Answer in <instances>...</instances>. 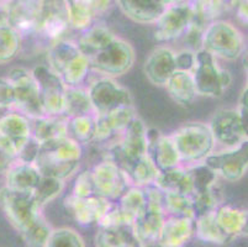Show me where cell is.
Returning <instances> with one entry per match:
<instances>
[{"mask_svg": "<svg viewBox=\"0 0 248 247\" xmlns=\"http://www.w3.org/2000/svg\"><path fill=\"white\" fill-rule=\"evenodd\" d=\"M82 155L79 144L71 137H63L40 145L33 165L41 176L66 181L78 171Z\"/></svg>", "mask_w": 248, "mask_h": 247, "instance_id": "6da1fadb", "label": "cell"}, {"mask_svg": "<svg viewBox=\"0 0 248 247\" xmlns=\"http://www.w3.org/2000/svg\"><path fill=\"white\" fill-rule=\"evenodd\" d=\"M173 144L178 151L180 162L197 163L204 162L215 148V140L210 128L205 122H186L170 135Z\"/></svg>", "mask_w": 248, "mask_h": 247, "instance_id": "7a4b0ae2", "label": "cell"}, {"mask_svg": "<svg viewBox=\"0 0 248 247\" xmlns=\"http://www.w3.org/2000/svg\"><path fill=\"white\" fill-rule=\"evenodd\" d=\"M202 49L215 58L236 61L245 51L243 33L232 22L216 20L209 24L202 38Z\"/></svg>", "mask_w": 248, "mask_h": 247, "instance_id": "3957f363", "label": "cell"}, {"mask_svg": "<svg viewBox=\"0 0 248 247\" xmlns=\"http://www.w3.org/2000/svg\"><path fill=\"white\" fill-rule=\"evenodd\" d=\"M105 160L112 161L121 171L147 155V128L140 117H135L130 125L110 145Z\"/></svg>", "mask_w": 248, "mask_h": 247, "instance_id": "277c9868", "label": "cell"}, {"mask_svg": "<svg viewBox=\"0 0 248 247\" xmlns=\"http://www.w3.org/2000/svg\"><path fill=\"white\" fill-rule=\"evenodd\" d=\"M190 73L197 94L202 97L218 98L232 83L231 73L218 67L216 58L202 49L195 52V65Z\"/></svg>", "mask_w": 248, "mask_h": 247, "instance_id": "5b68a950", "label": "cell"}, {"mask_svg": "<svg viewBox=\"0 0 248 247\" xmlns=\"http://www.w3.org/2000/svg\"><path fill=\"white\" fill-rule=\"evenodd\" d=\"M88 62L92 71L114 79L131 69L135 63V49L130 42L116 36L111 44L89 58Z\"/></svg>", "mask_w": 248, "mask_h": 247, "instance_id": "8992f818", "label": "cell"}, {"mask_svg": "<svg viewBox=\"0 0 248 247\" xmlns=\"http://www.w3.org/2000/svg\"><path fill=\"white\" fill-rule=\"evenodd\" d=\"M146 193L145 212L132 224L135 235L141 241L142 247L146 245L158 242L162 226L166 220L167 214L164 210V194L155 185L143 188Z\"/></svg>", "mask_w": 248, "mask_h": 247, "instance_id": "52a82bcc", "label": "cell"}, {"mask_svg": "<svg viewBox=\"0 0 248 247\" xmlns=\"http://www.w3.org/2000/svg\"><path fill=\"white\" fill-rule=\"evenodd\" d=\"M0 208L9 223L20 234L42 214V209L36 203L32 193L16 192L5 185L0 188Z\"/></svg>", "mask_w": 248, "mask_h": 247, "instance_id": "ba28073f", "label": "cell"}, {"mask_svg": "<svg viewBox=\"0 0 248 247\" xmlns=\"http://www.w3.org/2000/svg\"><path fill=\"white\" fill-rule=\"evenodd\" d=\"M6 78L14 88V109H16V112L29 119L45 116L37 83L31 71L24 67H15L9 71Z\"/></svg>", "mask_w": 248, "mask_h": 247, "instance_id": "9c48e42d", "label": "cell"}, {"mask_svg": "<svg viewBox=\"0 0 248 247\" xmlns=\"http://www.w3.org/2000/svg\"><path fill=\"white\" fill-rule=\"evenodd\" d=\"M88 94L95 115L134 106L131 93L112 78L101 77L96 79L89 85Z\"/></svg>", "mask_w": 248, "mask_h": 247, "instance_id": "30bf717a", "label": "cell"}, {"mask_svg": "<svg viewBox=\"0 0 248 247\" xmlns=\"http://www.w3.org/2000/svg\"><path fill=\"white\" fill-rule=\"evenodd\" d=\"M31 73L37 83L44 114L47 116L63 115L64 93H66L67 87L62 79L55 72H52L47 66L44 65L36 66Z\"/></svg>", "mask_w": 248, "mask_h": 247, "instance_id": "8fae6325", "label": "cell"}, {"mask_svg": "<svg viewBox=\"0 0 248 247\" xmlns=\"http://www.w3.org/2000/svg\"><path fill=\"white\" fill-rule=\"evenodd\" d=\"M207 125L215 144L217 142L225 148H234L247 142V128L243 125L237 109H220Z\"/></svg>", "mask_w": 248, "mask_h": 247, "instance_id": "7c38bea8", "label": "cell"}, {"mask_svg": "<svg viewBox=\"0 0 248 247\" xmlns=\"http://www.w3.org/2000/svg\"><path fill=\"white\" fill-rule=\"evenodd\" d=\"M202 163L227 182H237L245 177L248 168V144L213 152Z\"/></svg>", "mask_w": 248, "mask_h": 247, "instance_id": "4fadbf2b", "label": "cell"}, {"mask_svg": "<svg viewBox=\"0 0 248 247\" xmlns=\"http://www.w3.org/2000/svg\"><path fill=\"white\" fill-rule=\"evenodd\" d=\"M193 19L191 3H169L155 22V38L158 42H172L184 35Z\"/></svg>", "mask_w": 248, "mask_h": 247, "instance_id": "5bb4252c", "label": "cell"}, {"mask_svg": "<svg viewBox=\"0 0 248 247\" xmlns=\"http://www.w3.org/2000/svg\"><path fill=\"white\" fill-rule=\"evenodd\" d=\"M31 139L30 120L17 112L5 113L0 117V148L17 160Z\"/></svg>", "mask_w": 248, "mask_h": 247, "instance_id": "9a60e30c", "label": "cell"}, {"mask_svg": "<svg viewBox=\"0 0 248 247\" xmlns=\"http://www.w3.org/2000/svg\"><path fill=\"white\" fill-rule=\"evenodd\" d=\"M95 184V196L107 200H119L131 187L126 174L112 161L104 160L92 169Z\"/></svg>", "mask_w": 248, "mask_h": 247, "instance_id": "2e32d148", "label": "cell"}, {"mask_svg": "<svg viewBox=\"0 0 248 247\" xmlns=\"http://www.w3.org/2000/svg\"><path fill=\"white\" fill-rule=\"evenodd\" d=\"M68 15H67L66 1H42L41 16L38 24L37 33L46 40L51 41V45L57 41L64 40L63 36L68 33ZM49 45V46H51Z\"/></svg>", "mask_w": 248, "mask_h": 247, "instance_id": "e0dca14e", "label": "cell"}, {"mask_svg": "<svg viewBox=\"0 0 248 247\" xmlns=\"http://www.w3.org/2000/svg\"><path fill=\"white\" fill-rule=\"evenodd\" d=\"M42 1H4L6 21L21 37L37 33Z\"/></svg>", "mask_w": 248, "mask_h": 247, "instance_id": "ac0fdd59", "label": "cell"}, {"mask_svg": "<svg viewBox=\"0 0 248 247\" xmlns=\"http://www.w3.org/2000/svg\"><path fill=\"white\" fill-rule=\"evenodd\" d=\"M147 157L158 173L180 167V157L170 136L155 129H147Z\"/></svg>", "mask_w": 248, "mask_h": 247, "instance_id": "d6986e66", "label": "cell"}, {"mask_svg": "<svg viewBox=\"0 0 248 247\" xmlns=\"http://www.w3.org/2000/svg\"><path fill=\"white\" fill-rule=\"evenodd\" d=\"M63 204L67 212L74 217V220L83 226L99 224L101 217L112 205L111 201L98 196L89 197V198H78L73 194L66 197Z\"/></svg>", "mask_w": 248, "mask_h": 247, "instance_id": "ffe728a7", "label": "cell"}, {"mask_svg": "<svg viewBox=\"0 0 248 247\" xmlns=\"http://www.w3.org/2000/svg\"><path fill=\"white\" fill-rule=\"evenodd\" d=\"M136 116L134 106L116 109L105 114L95 115L94 142L104 144V142L117 139Z\"/></svg>", "mask_w": 248, "mask_h": 247, "instance_id": "44dd1931", "label": "cell"}, {"mask_svg": "<svg viewBox=\"0 0 248 247\" xmlns=\"http://www.w3.org/2000/svg\"><path fill=\"white\" fill-rule=\"evenodd\" d=\"M175 71V52L167 46L153 49L143 65L146 78L157 87H164Z\"/></svg>", "mask_w": 248, "mask_h": 247, "instance_id": "7402d4cb", "label": "cell"}, {"mask_svg": "<svg viewBox=\"0 0 248 247\" xmlns=\"http://www.w3.org/2000/svg\"><path fill=\"white\" fill-rule=\"evenodd\" d=\"M170 1L163 0H119L117 5L124 15L142 25L155 24Z\"/></svg>", "mask_w": 248, "mask_h": 247, "instance_id": "603a6c76", "label": "cell"}, {"mask_svg": "<svg viewBox=\"0 0 248 247\" xmlns=\"http://www.w3.org/2000/svg\"><path fill=\"white\" fill-rule=\"evenodd\" d=\"M29 120H30L31 139L38 145L68 137V119L63 115L60 116L45 115Z\"/></svg>", "mask_w": 248, "mask_h": 247, "instance_id": "cb8c5ba5", "label": "cell"}, {"mask_svg": "<svg viewBox=\"0 0 248 247\" xmlns=\"http://www.w3.org/2000/svg\"><path fill=\"white\" fill-rule=\"evenodd\" d=\"M195 230V220L186 217L167 216L159 234L162 247H183L190 240Z\"/></svg>", "mask_w": 248, "mask_h": 247, "instance_id": "d4e9b609", "label": "cell"}, {"mask_svg": "<svg viewBox=\"0 0 248 247\" xmlns=\"http://www.w3.org/2000/svg\"><path fill=\"white\" fill-rule=\"evenodd\" d=\"M41 177L33 163L16 160L5 173V187L22 193H32Z\"/></svg>", "mask_w": 248, "mask_h": 247, "instance_id": "484cf974", "label": "cell"}, {"mask_svg": "<svg viewBox=\"0 0 248 247\" xmlns=\"http://www.w3.org/2000/svg\"><path fill=\"white\" fill-rule=\"evenodd\" d=\"M116 35L104 25H92L89 29L83 31L82 35L76 41V45L80 53L88 60L94 57L96 53L103 51L108 45L115 40Z\"/></svg>", "mask_w": 248, "mask_h": 247, "instance_id": "4316f807", "label": "cell"}, {"mask_svg": "<svg viewBox=\"0 0 248 247\" xmlns=\"http://www.w3.org/2000/svg\"><path fill=\"white\" fill-rule=\"evenodd\" d=\"M215 220L222 232L231 241L245 232L247 226V213L240 208L221 204L215 210Z\"/></svg>", "mask_w": 248, "mask_h": 247, "instance_id": "83f0119b", "label": "cell"}, {"mask_svg": "<svg viewBox=\"0 0 248 247\" xmlns=\"http://www.w3.org/2000/svg\"><path fill=\"white\" fill-rule=\"evenodd\" d=\"M164 87L175 103L184 106L190 105L198 95L190 72L175 71Z\"/></svg>", "mask_w": 248, "mask_h": 247, "instance_id": "f1b7e54d", "label": "cell"}, {"mask_svg": "<svg viewBox=\"0 0 248 247\" xmlns=\"http://www.w3.org/2000/svg\"><path fill=\"white\" fill-rule=\"evenodd\" d=\"M67 15H68L69 27L78 31H85L96 19L93 1L89 0H68L66 1Z\"/></svg>", "mask_w": 248, "mask_h": 247, "instance_id": "f546056e", "label": "cell"}, {"mask_svg": "<svg viewBox=\"0 0 248 247\" xmlns=\"http://www.w3.org/2000/svg\"><path fill=\"white\" fill-rule=\"evenodd\" d=\"M85 115H94L93 105L90 101L88 90L80 87L67 88L64 93L63 116H66L67 119H73Z\"/></svg>", "mask_w": 248, "mask_h": 247, "instance_id": "4dcf8cb0", "label": "cell"}, {"mask_svg": "<svg viewBox=\"0 0 248 247\" xmlns=\"http://www.w3.org/2000/svg\"><path fill=\"white\" fill-rule=\"evenodd\" d=\"M80 52L77 47L76 42L69 40H61L52 44L47 51V67L56 74H60L62 69L73 61Z\"/></svg>", "mask_w": 248, "mask_h": 247, "instance_id": "1f68e13d", "label": "cell"}, {"mask_svg": "<svg viewBox=\"0 0 248 247\" xmlns=\"http://www.w3.org/2000/svg\"><path fill=\"white\" fill-rule=\"evenodd\" d=\"M153 185L162 190L163 193L175 192V193H182L191 197L190 181H189L186 169L183 168V167H178V168L170 169L168 172L158 173Z\"/></svg>", "mask_w": 248, "mask_h": 247, "instance_id": "d6a6232c", "label": "cell"}, {"mask_svg": "<svg viewBox=\"0 0 248 247\" xmlns=\"http://www.w3.org/2000/svg\"><path fill=\"white\" fill-rule=\"evenodd\" d=\"M123 172L127 177L131 187L137 188L151 187V185L155 184V178L158 176V171L153 166V163L151 162L147 155L145 157H142L141 160L130 165Z\"/></svg>", "mask_w": 248, "mask_h": 247, "instance_id": "836d02e7", "label": "cell"}, {"mask_svg": "<svg viewBox=\"0 0 248 247\" xmlns=\"http://www.w3.org/2000/svg\"><path fill=\"white\" fill-rule=\"evenodd\" d=\"M147 199H146V193L143 188L130 187L126 193L119 199V208L125 215L126 220L130 225L141 216V214L145 212Z\"/></svg>", "mask_w": 248, "mask_h": 247, "instance_id": "e575fe53", "label": "cell"}, {"mask_svg": "<svg viewBox=\"0 0 248 247\" xmlns=\"http://www.w3.org/2000/svg\"><path fill=\"white\" fill-rule=\"evenodd\" d=\"M198 239L214 245H225L230 241L229 237L222 232L215 220V212L205 214L195 219V230Z\"/></svg>", "mask_w": 248, "mask_h": 247, "instance_id": "d590c367", "label": "cell"}, {"mask_svg": "<svg viewBox=\"0 0 248 247\" xmlns=\"http://www.w3.org/2000/svg\"><path fill=\"white\" fill-rule=\"evenodd\" d=\"M22 37L8 24L0 20V65L11 62L21 49Z\"/></svg>", "mask_w": 248, "mask_h": 247, "instance_id": "8d00e7d4", "label": "cell"}, {"mask_svg": "<svg viewBox=\"0 0 248 247\" xmlns=\"http://www.w3.org/2000/svg\"><path fill=\"white\" fill-rule=\"evenodd\" d=\"M186 169L189 176V181H190L191 197L195 194L204 193L217 185L218 177L205 163H197L190 167H186Z\"/></svg>", "mask_w": 248, "mask_h": 247, "instance_id": "74e56055", "label": "cell"}, {"mask_svg": "<svg viewBox=\"0 0 248 247\" xmlns=\"http://www.w3.org/2000/svg\"><path fill=\"white\" fill-rule=\"evenodd\" d=\"M95 136V114L68 119V137L82 145L94 142Z\"/></svg>", "mask_w": 248, "mask_h": 247, "instance_id": "f35d334b", "label": "cell"}, {"mask_svg": "<svg viewBox=\"0 0 248 247\" xmlns=\"http://www.w3.org/2000/svg\"><path fill=\"white\" fill-rule=\"evenodd\" d=\"M89 71L90 67L88 58L80 53L63 68L58 77L62 79L67 88H77L85 81Z\"/></svg>", "mask_w": 248, "mask_h": 247, "instance_id": "ab89813d", "label": "cell"}, {"mask_svg": "<svg viewBox=\"0 0 248 247\" xmlns=\"http://www.w3.org/2000/svg\"><path fill=\"white\" fill-rule=\"evenodd\" d=\"M164 194V210L167 216L186 217L195 220L193 201L190 197L175 192H168Z\"/></svg>", "mask_w": 248, "mask_h": 247, "instance_id": "60d3db41", "label": "cell"}, {"mask_svg": "<svg viewBox=\"0 0 248 247\" xmlns=\"http://www.w3.org/2000/svg\"><path fill=\"white\" fill-rule=\"evenodd\" d=\"M64 187H66L64 181L42 176L38 184L33 189L32 196L35 198L36 203L38 204V207L42 209L46 204L51 203L58 196H61V193L64 190Z\"/></svg>", "mask_w": 248, "mask_h": 247, "instance_id": "b9f144b4", "label": "cell"}, {"mask_svg": "<svg viewBox=\"0 0 248 247\" xmlns=\"http://www.w3.org/2000/svg\"><path fill=\"white\" fill-rule=\"evenodd\" d=\"M51 231V225L47 223L44 214H41L20 235L29 247H44Z\"/></svg>", "mask_w": 248, "mask_h": 247, "instance_id": "7bdbcfd3", "label": "cell"}, {"mask_svg": "<svg viewBox=\"0 0 248 247\" xmlns=\"http://www.w3.org/2000/svg\"><path fill=\"white\" fill-rule=\"evenodd\" d=\"M221 199H222V197H221L217 185L213 189L204 192V193L195 194V196L191 197L195 219L205 214H209V213L215 212L221 205Z\"/></svg>", "mask_w": 248, "mask_h": 247, "instance_id": "ee69618b", "label": "cell"}, {"mask_svg": "<svg viewBox=\"0 0 248 247\" xmlns=\"http://www.w3.org/2000/svg\"><path fill=\"white\" fill-rule=\"evenodd\" d=\"M44 247H85V242L73 229L58 228L52 229Z\"/></svg>", "mask_w": 248, "mask_h": 247, "instance_id": "f6af8a7d", "label": "cell"}, {"mask_svg": "<svg viewBox=\"0 0 248 247\" xmlns=\"http://www.w3.org/2000/svg\"><path fill=\"white\" fill-rule=\"evenodd\" d=\"M119 229L99 228L95 235V247H125L126 228Z\"/></svg>", "mask_w": 248, "mask_h": 247, "instance_id": "bcb514c9", "label": "cell"}, {"mask_svg": "<svg viewBox=\"0 0 248 247\" xmlns=\"http://www.w3.org/2000/svg\"><path fill=\"white\" fill-rule=\"evenodd\" d=\"M72 194L78 198H89V197L95 196V184H94L92 171L85 169L77 176Z\"/></svg>", "mask_w": 248, "mask_h": 247, "instance_id": "7dc6e473", "label": "cell"}, {"mask_svg": "<svg viewBox=\"0 0 248 247\" xmlns=\"http://www.w3.org/2000/svg\"><path fill=\"white\" fill-rule=\"evenodd\" d=\"M99 228H105V229H119L123 228V226L130 225L126 220L125 215L121 212V209L119 208L117 204L112 203V205L110 207V209L105 213L101 220L99 221ZM131 226V225H130Z\"/></svg>", "mask_w": 248, "mask_h": 247, "instance_id": "c3c4849f", "label": "cell"}, {"mask_svg": "<svg viewBox=\"0 0 248 247\" xmlns=\"http://www.w3.org/2000/svg\"><path fill=\"white\" fill-rule=\"evenodd\" d=\"M14 88L6 77H0V108L9 110V109H14Z\"/></svg>", "mask_w": 248, "mask_h": 247, "instance_id": "681fc988", "label": "cell"}, {"mask_svg": "<svg viewBox=\"0 0 248 247\" xmlns=\"http://www.w3.org/2000/svg\"><path fill=\"white\" fill-rule=\"evenodd\" d=\"M195 65V52L183 49L175 53V69L180 72H191Z\"/></svg>", "mask_w": 248, "mask_h": 247, "instance_id": "f907efd6", "label": "cell"}, {"mask_svg": "<svg viewBox=\"0 0 248 247\" xmlns=\"http://www.w3.org/2000/svg\"><path fill=\"white\" fill-rule=\"evenodd\" d=\"M38 148H40V145L36 141H33L32 139H30V141L26 144V146L22 148V151L20 152L17 161L25 163H35L36 157H37Z\"/></svg>", "mask_w": 248, "mask_h": 247, "instance_id": "816d5d0a", "label": "cell"}, {"mask_svg": "<svg viewBox=\"0 0 248 247\" xmlns=\"http://www.w3.org/2000/svg\"><path fill=\"white\" fill-rule=\"evenodd\" d=\"M15 161L16 160L10 157L3 148H0V176L5 174L8 172V169L14 165Z\"/></svg>", "mask_w": 248, "mask_h": 247, "instance_id": "f5cc1de1", "label": "cell"}, {"mask_svg": "<svg viewBox=\"0 0 248 247\" xmlns=\"http://www.w3.org/2000/svg\"><path fill=\"white\" fill-rule=\"evenodd\" d=\"M125 247H142L141 241H140V240L137 239L136 235H135L132 226H127V228H126Z\"/></svg>", "mask_w": 248, "mask_h": 247, "instance_id": "db71d44e", "label": "cell"}, {"mask_svg": "<svg viewBox=\"0 0 248 247\" xmlns=\"http://www.w3.org/2000/svg\"><path fill=\"white\" fill-rule=\"evenodd\" d=\"M236 4H237V9H236L237 17L243 24L247 25V1H237Z\"/></svg>", "mask_w": 248, "mask_h": 247, "instance_id": "11a10c76", "label": "cell"}, {"mask_svg": "<svg viewBox=\"0 0 248 247\" xmlns=\"http://www.w3.org/2000/svg\"><path fill=\"white\" fill-rule=\"evenodd\" d=\"M5 113H6V110H4V109H1V108H0V117L3 116V115L5 114Z\"/></svg>", "mask_w": 248, "mask_h": 247, "instance_id": "9f6ffc18", "label": "cell"}]
</instances>
